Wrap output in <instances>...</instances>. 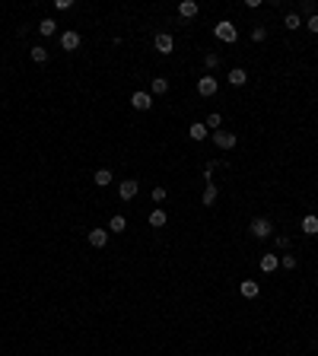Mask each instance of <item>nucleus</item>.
Returning a JSON list of instances; mask_svg holds the SVG:
<instances>
[{"label":"nucleus","mask_w":318,"mask_h":356,"mask_svg":"<svg viewBox=\"0 0 318 356\" xmlns=\"http://www.w3.org/2000/svg\"><path fill=\"white\" fill-rule=\"evenodd\" d=\"M213 35H217L220 41H226V45H232V41L239 38V29L232 26L229 19H220V22H217V29H213Z\"/></svg>","instance_id":"1"},{"label":"nucleus","mask_w":318,"mask_h":356,"mask_svg":"<svg viewBox=\"0 0 318 356\" xmlns=\"http://www.w3.org/2000/svg\"><path fill=\"white\" fill-rule=\"evenodd\" d=\"M251 235L255 239H267V235L274 232V226H271V220H264V216H258V220H251Z\"/></svg>","instance_id":"2"},{"label":"nucleus","mask_w":318,"mask_h":356,"mask_svg":"<svg viewBox=\"0 0 318 356\" xmlns=\"http://www.w3.org/2000/svg\"><path fill=\"white\" fill-rule=\"evenodd\" d=\"M137 191H140V185H137V178H124L121 185H118V194H121V201H134Z\"/></svg>","instance_id":"3"},{"label":"nucleus","mask_w":318,"mask_h":356,"mask_svg":"<svg viewBox=\"0 0 318 356\" xmlns=\"http://www.w3.org/2000/svg\"><path fill=\"white\" fill-rule=\"evenodd\" d=\"M217 89H220V83H217V76H201V80H197V93L201 95H217Z\"/></svg>","instance_id":"4"},{"label":"nucleus","mask_w":318,"mask_h":356,"mask_svg":"<svg viewBox=\"0 0 318 356\" xmlns=\"http://www.w3.org/2000/svg\"><path fill=\"white\" fill-rule=\"evenodd\" d=\"M213 143H217L220 150H232L236 147V134H232V131H213Z\"/></svg>","instance_id":"5"},{"label":"nucleus","mask_w":318,"mask_h":356,"mask_svg":"<svg viewBox=\"0 0 318 356\" xmlns=\"http://www.w3.org/2000/svg\"><path fill=\"white\" fill-rule=\"evenodd\" d=\"M89 245L93 248H105L109 245V229H89Z\"/></svg>","instance_id":"6"},{"label":"nucleus","mask_w":318,"mask_h":356,"mask_svg":"<svg viewBox=\"0 0 318 356\" xmlns=\"http://www.w3.org/2000/svg\"><path fill=\"white\" fill-rule=\"evenodd\" d=\"M172 48H175V38H172L169 32L156 35V51H159V54H172Z\"/></svg>","instance_id":"7"},{"label":"nucleus","mask_w":318,"mask_h":356,"mask_svg":"<svg viewBox=\"0 0 318 356\" xmlns=\"http://www.w3.org/2000/svg\"><path fill=\"white\" fill-rule=\"evenodd\" d=\"M131 105H134L137 112H147V108L153 105V95H150V93H134V95H131Z\"/></svg>","instance_id":"8"},{"label":"nucleus","mask_w":318,"mask_h":356,"mask_svg":"<svg viewBox=\"0 0 318 356\" xmlns=\"http://www.w3.org/2000/svg\"><path fill=\"white\" fill-rule=\"evenodd\" d=\"M197 3L194 0H182V3H178V16H182V19H191V16H197Z\"/></svg>","instance_id":"9"},{"label":"nucleus","mask_w":318,"mask_h":356,"mask_svg":"<svg viewBox=\"0 0 318 356\" xmlns=\"http://www.w3.org/2000/svg\"><path fill=\"white\" fill-rule=\"evenodd\" d=\"M61 48L64 51H76V48H80V35L76 32H64L61 35Z\"/></svg>","instance_id":"10"},{"label":"nucleus","mask_w":318,"mask_h":356,"mask_svg":"<svg viewBox=\"0 0 318 356\" xmlns=\"http://www.w3.org/2000/svg\"><path fill=\"white\" fill-rule=\"evenodd\" d=\"M201 204H204V207H213V204H217V185H213V182H207V188H204Z\"/></svg>","instance_id":"11"},{"label":"nucleus","mask_w":318,"mask_h":356,"mask_svg":"<svg viewBox=\"0 0 318 356\" xmlns=\"http://www.w3.org/2000/svg\"><path fill=\"white\" fill-rule=\"evenodd\" d=\"M150 89H153V95H166L169 93V80H166V76H153Z\"/></svg>","instance_id":"12"},{"label":"nucleus","mask_w":318,"mask_h":356,"mask_svg":"<svg viewBox=\"0 0 318 356\" xmlns=\"http://www.w3.org/2000/svg\"><path fill=\"white\" fill-rule=\"evenodd\" d=\"M277 267H280V258L277 255H264L261 258V270H264V274H274Z\"/></svg>","instance_id":"13"},{"label":"nucleus","mask_w":318,"mask_h":356,"mask_svg":"<svg viewBox=\"0 0 318 356\" xmlns=\"http://www.w3.org/2000/svg\"><path fill=\"white\" fill-rule=\"evenodd\" d=\"M239 293H242V296H245V299H255V296H258V293H261V286H258V283H255V280H245V283H242V286H239Z\"/></svg>","instance_id":"14"},{"label":"nucleus","mask_w":318,"mask_h":356,"mask_svg":"<svg viewBox=\"0 0 318 356\" xmlns=\"http://www.w3.org/2000/svg\"><path fill=\"white\" fill-rule=\"evenodd\" d=\"M166 223H169V216H166V210H153V213H150V226H153V229H163Z\"/></svg>","instance_id":"15"},{"label":"nucleus","mask_w":318,"mask_h":356,"mask_svg":"<svg viewBox=\"0 0 318 356\" xmlns=\"http://www.w3.org/2000/svg\"><path fill=\"white\" fill-rule=\"evenodd\" d=\"M226 80H229L232 86H245V80H248V74H245L242 67H236V70H229V76H226Z\"/></svg>","instance_id":"16"},{"label":"nucleus","mask_w":318,"mask_h":356,"mask_svg":"<svg viewBox=\"0 0 318 356\" xmlns=\"http://www.w3.org/2000/svg\"><path fill=\"white\" fill-rule=\"evenodd\" d=\"M93 182L99 185V188H109V185H112V172H109V169H99V172L93 175Z\"/></svg>","instance_id":"17"},{"label":"nucleus","mask_w":318,"mask_h":356,"mask_svg":"<svg viewBox=\"0 0 318 356\" xmlns=\"http://www.w3.org/2000/svg\"><path fill=\"white\" fill-rule=\"evenodd\" d=\"M302 232L305 235H318V216H302Z\"/></svg>","instance_id":"18"},{"label":"nucleus","mask_w":318,"mask_h":356,"mask_svg":"<svg viewBox=\"0 0 318 356\" xmlns=\"http://www.w3.org/2000/svg\"><path fill=\"white\" fill-rule=\"evenodd\" d=\"M188 134H191V140H204V137H207V124H201V121H197V124H191V128H188Z\"/></svg>","instance_id":"19"},{"label":"nucleus","mask_w":318,"mask_h":356,"mask_svg":"<svg viewBox=\"0 0 318 356\" xmlns=\"http://www.w3.org/2000/svg\"><path fill=\"white\" fill-rule=\"evenodd\" d=\"M124 229H128V220H124V216H112L109 232H124Z\"/></svg>","instance_id":"20"},{"label":"nucleus","mask_w":318,"mask_h":356,"mask_svg":"<svg viewBox=\"0 0 318 356\" xmlns=\"http://www.w3.org/2000/svg\"><path fill=\"white\" fill-rule=\"evenodd\" d=\"M55 29H57L55 19H41V22H38V32H41V35H55Z\"/></svg>","instance_id":"21"},{"label":"nucleus","mask_w":318,"mask_h":356,"mask_svg":"<svg viewBox=\"0 0 318 356\" xmlns=\"http://www.w3.org/2000/svg\"><path fill=\"white\" fill-rule=\"evenodd\" d=\"M32 61H35V64H45V61H48V48H41V45L32 48Z\"/></svg>","instance_id":"22"},{"label":"nucleus","mask_w":318,"mask_h":356,"mask_svg":"<svg viewBox=\"0 0 318 356\" xmlns=\"http://www.w3.org/2000/svg\"><path fill=\"white\" fill-rule=\"evenodd\" d=\"M280 267H286V270H296V267H299V261H296L293 255H283V258H280Z\"/></svg>","instance_id":"23"},{"label":"nucleus","mask_w":318,"mask_h":356,"mask_svg":"<svg viewBox=\"0 0 318 356\" xmlns=\"http://www.w3.org/2000/svg\"><path fill=\"white\" fill-rule=\"evenodd\" d=\"M204 64H207V70H217V67H220V54H213V51H210L207 57H204Z\"/></svg>","instance_id":"24"},{"label":"nucleus","mask_w":318,"mask_h":356,"mask_svg":"<svg viewBox=\"0 0 318 356\" xmlns=\"http://www.w3.org/2000/svg\"><path fill=\"white\" fill-rule=\"evenodd\" d=\"M264 38H267V29H264V26H255V29H251V41H264Z\"/></svg>","instance_id":"25"},{"label":"nucleus","mask_w":318,"mask_h":356,"mask_svg":"<svg viewBox=\"0 0 318 356\" xmlns=\"http://www.w3.org/2000/svg\"><path fill=\"white\" fill-rule=\"evenodd\" d=\"M283 26H286V29H299V26H302V19H299L296 13H290V16H286V22H283Z\"/></svg>","instance_id":"26"},{"label":"nucleus","mask_w":318,"mask_h":356,"mask_svg":"<svg viewBox=\"0 0 318 356\" xmlns=\"http://www.w3.org/2000/svg\"><path fill=\"white\" fill-rule=\"evenodd\" d=\"M204 124H207V128H220V124H223V114H217V112H213V114H210V118H207Z\"/></svg>","instance_id":"27"},{"label":"nucleus","mask_w":318,"mask_h":356,"mask_svg":"<svg viewBox=\"0 0 318 356\" xmlns=\"http://www.w3.org/2000/svg\"><path fill=\"white\" fill-rule=\"evenodd\" d=\"M305 29H309V32H318V13H312V16H309V22H305Z\"/></svg>","instance_id":"28"},{"label":"nucleus","mask_w":318,"mask_h":356,"mask_svg":"<svg viewBox=\"0 0 318 356\" xmlns=\"http://www.w3.org/2000/svg\"><path fill=\"white\" fill-rule=\"evenodd\" d=\"M274 242H277V248H290V235H277Z\"/></svg>","instance_id":"29"},{"label":"nucleus","mask_w":318,"mask_h":356,"mask_svg":"<svg viewBox=\"0 0 318 356\" xmlns=\"http://www.w3.org/2000/svg\"><path fill=\"white\" fill-rule=\"evenodd\" d=\"M153 201H156V204L166 201V188H153Z\"/></svg>","instance_id":"30"},{"label":"nucleus","mask_w":318,"mask_h":356,"mask_svg":"<svg viewBox=\"0 0 318 356\" xmlns=\"http://www.w3.org/2000/svg\"><path fill=\"white\" fill-rule=\"evenodd\" d=\"M55 7H57V10H70L74 3H70V0H55Z\"/></svg>","instance_id":"31"}]
</instances>
